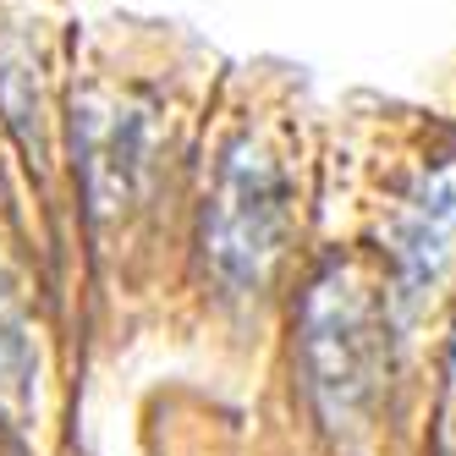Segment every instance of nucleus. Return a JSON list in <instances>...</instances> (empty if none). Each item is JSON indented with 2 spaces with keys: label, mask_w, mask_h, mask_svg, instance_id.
<instances>
[{
  "label": "nucleus",
  "mask_w": 456,
  "mask_h": 456,
  "mask_svg": "<svg viewBox=\"0 0 456 456\" xmlns=\"http://www.w3.org/2000/svg\"><path fill=\"white\" fill-rule=\"evenodd\" d=\"M402 133L412 159L385 209V314L412 330L456 275V110L402 105Z\"/></svg>",
  "instance_id": "obj_1"
},
{
  "label": "nucleus",
  "mask_w": 456,
  "mask_h": 456,
  "mask_svg": "<svg viewBox=\"0 0 456 456\" xmlns=\"http://www.w3.org/2000/svg\"><path fill=\"white\" fill-rule=\"evenodd\" d=\"M291 232H297L291 159L265 126H248L225 143L209 209H204V253L215 281L225 291H258L286 258Z\"/></svg>",
  "instance_id": "obj_2"
},
{
  "label": "nucleus",
  "mask_w": 456,
  "mask_h": 456,
  "mask_svg": "<svg viewBox=\"0 0 456 456\" xmlns=\"http://www.w3.org/2000/svg\"><path fill=\"white\" fill-rule=\"evenodd\" d=\"M385 336H390V314L357 270L330 265L308 286L303 369L319 418L330 429H363L369 423L385 385Z\"/></svg>",
  "instance_id": "obj_3"
},
{
  "label": "nucleus",
  "mask_w": 456,
  "mask_h": 456,
  "mask_svg": "<svg viewBox=\"0 0 456 456\" xmlns=\"http://www.w3.org/2000/svg\"><path fill=\"white\" fill-rule=\"evenodd\" d=\"M28 396H34V352H28L22 319L12 314L6 291H0V412L22 418Z\"/></svg>",
  "instance_id": "obj_4"
},
{
  "label": "nucleus",
  "mask_w": 456,
  "mask_h": 456,
  "mask_svg": "<svg viewBox=\"0 0 456 456\" xmlns=\"http://www.w3.org/2000/svg\"><path fill=\"white\" fill-rule=\"evenodd\" d=\"M451 390H456V341H451Z\"/></svg>",
  "instance_id": "obj_5"
}]
</instances>
